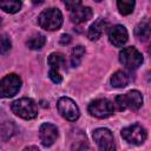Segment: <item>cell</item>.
I'll use <instances>...</instances> for the list:
<instances>
[{
	"mask_svg": "<svg viewBox=\"0 0 151 151\" xmlns=\"http://www.w3.org/2000/svg\"><path fill=\"white\" fill-rule=\"evenodd\" d=\"M21 87V79L18 74L11 73L0 80V97L11 98L15 96Z\"/></svg>",
	"mask_w": 151,
	"mask_h": 151,
	"instance_id": "obj_5",
	"label": "cell"
},
{
	"mask_svg": "<svg viewBox=\"0 0 151 151\" xmlns=\"http://www.w3.org/2000/svg\"><path fill=\"white\" fill-rule=\"evenodd\" d=\"M58 111L59 113L67 120L70 122H76L79 116H80V112H79V107L77 106V104L68 97H61L59 100H58Z\"/></svg>",
	"mask_w": 151,
	"mask_h": 151,
	"instance_id": "obj_9",
	"label": "cell"
},
{
	"mask_svg": "<svg viewBox=\"0 0 151 151\" xmlns=\"http://www.w3.org/2000/svg\"><path fill=\"white\" fill-rule=\"evenodd\" d=\"M119 61L129 70H136L143 63V55L142 53L133 46H129L123 48L119 52Z\"/></svg>",
	"mask_w": 151,
	"mask_h": 151,
	"instance_id": "obj_4",
	"label": "cell"
},
{
	"mask_svg": "<svg viewBox=\"0 0 151 151\" xmlns=\"http://www.w3.org/2000/svg\"><path fill=\"white\" fill-rule=\"evenodd\" d=\"M129 84V77L125 72L123 71H117L112 74L111 77V85L113 87H117V88H122V87H125L126 85Z\"/></svg>",
	"mask_w": 151,
	"mask_h": 151,
	"instance_id": "obj_14",
	"label": "cell"
},
{
	"mask_svg": "<svg viewBox=\"0 0 151 151\" xmlns=\"http://www.w3.org/2000/svg\"><path fill=\"white\" fill-rule=\"evenodd\" d=\"M93 139L98 145L99 151H116L113 134L109 129L99 127L93 131Z\"/></svg>",
	"mask_w": 151,
	"mask_h": 151,
	"instance_id": "obj_7",
	"label": "cell"
},
{
	"mask_svg": "<svg viewBox=\"0 0 151 151\" xmlns=\"http://www.w3.org/2000/svg\"><path fill=\"white\" fill-rule=\"evenodd\" d=\"M70 41H71V37H70L68 34H63V35H61V38H60V44L66 45V44H68Z\"/></svg>",
	"mask_w": 151,
	"mask_h": 151,
	"instance_id": "obj_25",
	"label": "cell"
},
{
	"mask_svg": "<svg viewBox=\"0 0 151 151\" xmlns=\"http://www.w3.org/2000/svg\"><path fill=\"white\" fill-rule=\"evenodd\" d=\"M109 27V22L105 20V19H98L96 20L88 28L87 31V38L91 40V41H96L98 40L101 34L105 32V29Z\"/></svg>",
	"mask_w": 151,
	"mask_h": 151,
	"instance_id": "obj_12",
	"label": "cell"
},
{
	"mask_svg": "<svg viewBox=\"0 0 151 151\" xmlns=\"http://www.w3.org/2000/svg\"><path fill=\"white\" fill-rule=\"evenodd\" d=\"M84 54H85V48H84L81 45H78V46H76V47L72 50V54H71V64H72L73 67L78 66V65L80 64V61H81Z\"/></svg>",
	"mask_w": 151,
	"mask_h": 151,
	"instance_id": "obj_20",
	"label": "cell"
},
{
	"mask_svg": "<svg viewBox=\"0 0 151 151\" xmlns=\"http://www.w3.org/2000/svg\"><path fill=\"white\" fill-rule=\"evenodd\" d=\"M134 34L140 40H147L150 38V22L147 19L139 22L134 29Z\"/></svg>",
	"mask_w": 151,
	"mask_h": 151,
	"instance_id": "obj_15",
	"label": "cell"
},
{
	"mask_svg": "<svg viewBox=\"0 0 151 151\" xmlns=\"http://www.w3.org/2000/svg\"><path fill=\"white\" fill-rule=\"evenodd\" d=\"M48 77H50V79H51L53 83H55V84H60V83L63 81V77H61V74L59 73V71H57V70H50Z\"/></svg>",
	"mask_w": 151,
	"mask_h": 151,
	"instance_id": "obj_23",
	"label": "cell"
},
{
	"mask_svg": "<svg viewBox=\"0 0 151 151\" xmlns=\"http://www.w3.org/2000/svg\"><path fill=\"white\" fill-rule=\"evenodd\" d=\"M12 112L22 119H33L38 116V106L31 98H20L12 103Z\"/></svg>",
	"mask_w": 151,
	"mask_h": 151,
	"instance_id": "obj_2",
	"label": "cell"
},
{
	"mask_svg": "<svg viewBox=\"0 0 151 151\" xmlns=\"http://www.w3.org/2000/svg\"><path fill=\"white\" fill-rule=\"evenodd\" d=\"M91 17H92V9L87 6H81V5L74 8L73 11H71V14H70L71 21L74 24L85 22L88 19H91Z\"/></svg>",
	"mask_w": 151,
	"mask_h": 151,
	"instance_id": "obj_13",
	"label": "cell"
},
{
	"mask_svg": "<svg viewBox=\"0 0 151 151\" xmlns=\"http://www.w3.org/2000/svg\"><path fill=\"white\" fill-rule=\"evenodd\" d=\"M1 25H2V19L0 18V26H1Z\"/></svg>",
	"mask_w": 151,
	"mask_h": 151,
	"instance_id": "obj_27",
	"label": "cell"
},
{
	"mask_svg": "<svg viewBox=\"0 0 151 151\" xmlns=\"http://www.w3.org/2000/svg\"><path fill=\"white\" fill-rule=\"evenodd\" d=\"M12 47L11 39L7 34H0V54H6Z\"/></svg>",
	"mask_w": 151,
	"mask_h": 151,
	"instance_id": "obj_21",
	"label": "cell"
},
{
	"mask_svg": "<svg viewBox=\"0 0 151 151\" xmlns=\"http://www.w3.org/2000/svg\"><path fill=\"white\" fill-rule=\"evenodd\" d=\"M129 39L126 28L123 25L112 26L109 31V40L116 47H122Z\"/></svg>",
	"mask_w": 151,
	"mask_h": 151,
	"instance_id": "obj_11",
	"label": "cell"
},
{
	"mask_svg": "<svg viewBox=\"0 0 151 151\" xmlns=\"http://www.w3.org/2000/svg\"><path fill=\"white\" fill-rule=\"evenodd\" d=\"M88 112L97 117V118H107L111 114H113L114 111V105L112 101H110L109 99L101 98V99H96L93 100L88 107H87Z\"/></svg>",
	"mask_w": 151,
	"mask_h": 151,
	"instance_id": "obj_8",
	"label": "cell"
},
{
	"mask_svg": "<svg viewBox=\"0 0 151 151\" xmlns=\"http://www.w3.org/2000/svg\"><path fill=\"white\" fill-rule=\"evenodd\" d=\"M38 24L46 31L59 29L63 25V14L58 8L44 9L38 17Z\"/></svg>",
	"mask_w": 151,
	"mask_h": 151,
	"instance_id": "obj_1",
	"label": "cell"
},
{
	"mask_svg": "<svg viewBox=\"0 0 151 151\" xmlns=\"http://www.w3.org/2000/svg\"><path fill=\"white\" fill-rule=\"evenodd\" d=\"M114 105L119 111H124L125 109L138 110L143 105V96L137 90H131L125 94H119L116 97Z\"/></svg>",
	"mask_w": 151,
	"mask_h": 151,
	"instance_id": "obj_3",
	"label": "cell"
},
{
	"mask_svg": "<svg viewBox=\"0 0 151 151\" xmlns=\"http://www.w3.org/2000/svg\"><path fill=\"white\" fill-rule=\"evenodd\" d=\"M39 138L44 146H51L58 138V129L51 123H44L39 129Z\"/></svg>",
	"mask_w": 151,
	"mask_h": 151,
	"instance_id": "obj_10",
	"label": "cell"
},
{
	"mask_svg": "<svg viewBox=\"0 0 151 151\" xmlns=\"http://www.w3.org/2000/svg\"><path fill=\"white\" fill-rule=\"evenodd\" d=\"M22 151H39V149H38L37 146H27V147H25Z\"/></svg>",
	"mask_w": 151,
	"mask_h": 151,
	"instance_id": "obj_26",
	"label": "cell"
},
{
	"mask_svg": "<svg viewBox=\"0 0 151 151\" xmlns=\"http://www.w3.org/2000/svg\"><path fill=\"white\" fill-rule=\"evenodd\" d=\"M46 42V38L45 35L40 34V33H37V34H33L26 42V45L28 46V48L31 50H40Z\"/></svg>",
	"mask_w": 151,
	"mask_h": 151,
	"instance_id": "obj_18",
	"label": "cell"
},
{
	"mask_svg": "<svg viewBox=\"0 0 151 151\" xmlns=\"http://www.w3.org/2000/svg\"><path fill=\"white\" fill-rule=\"evenodd\" d=\"M122 137L130 144L140 145L145 142L147 137V132L144 126L140 124H132L122 130Z\"/></svg>",
	"mask_w": 151,
	"mask_h": 151,
	"instance_id": "obj_6",
	"label": "cell"
},
{
	"mask_svg": "<svg viewBox=\"0 0 151 151\" xmlns=\"http://www.w3.org/2000/svg\"><path fill=\"white\" fill-rule=\"evenodd\" d=\"M72 151H93V149L88 145V143L86 142V139L84 140H77L73 146H72Z\"/></svg>",
	"mask_w": 151,
	"mask_h": 151,
	"instance_id": "obj_22",
	"label": "cell"
},
{
	"mask_svg": "<svg viewBox=\"0 0 151 151\" xmlns=\"http://www.w3.org/2000/svg\"><path fill=\"white\" fill-rule=\"evenodd\" d=\"M0 8L6 13H17L21 8V1L15 0H0Z\"/></svg>",
	"mask_w": 151,
	"mask_h": 151,
	"instance_id": "obj_17",
	"label": "cell"
},
{
	"mask_svg": "<svg viewBox=\"0 0 151 151\" xmlns=\"http://www.w3.org/2000/svg\"><path fill=\"white\" fill-rule=\"evenodd\" d=\"M80 5H81V2H80L79 0H77V1H65V6H66V8L70 9V11H73L74 8L79 7Z\"/></svg>",
	"mask_w": 151,
	"mask_h": 151,
	"instance_id": "obj_24",
	"label": "cell"
},
{
	"mask_svg": "<svg viewBox=\"0 0 151 151\" xmlns=\"http://www.w3.org/2000/svg\"><path fill=\"white\" fill-rule=\"evenodd\" d=\"M117 7L120 14L123 15H127L130 13H132L133 8H134V1L132 0H119L117 1Z\"/></svg>",
	"mask_w": 151,
	"mask_h": 151,
	"instance_id": "obj_19",
	"label": "cell"
},
{
	"mask_svg": "<svg viewBox=\"0 0 151 151\" xmlns=\"http://www.w3.org/2000/svg\"><path fill=\"white\" fill-rule=\"evenodd\" d=\"M48 65L51 66V70H59L61 66L65 65V57L63 53H58V52H54V53H51L50 57H48Z\"/></svg>",
	"mask_w": 151,
	"mask_h": 151,
	"instance_id": "obj_16",
	"label": "cell"
}]
</instances>
